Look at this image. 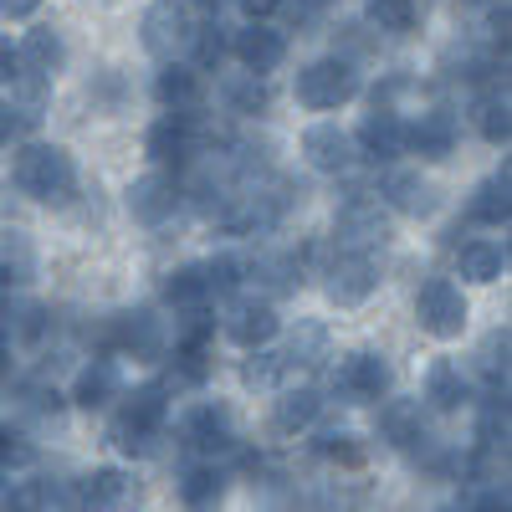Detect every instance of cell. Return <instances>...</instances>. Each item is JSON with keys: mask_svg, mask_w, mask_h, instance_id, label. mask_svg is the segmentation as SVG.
<instances>
[{"mask_svg": "<svg viewBox=\"0 0 512 512\" xmlns=\"http://www.w3.org/2000/svg\"><path fill=\"white\" fill-rule=\"evenodd\" d=\"M113 425H108V441L123 456H154V441L164 436V420H169V390L159 379H144L134 390H123L113 400Z\"/></svg>", "mask_w": 512, "mask_h": 512, "instance_id": "6da1fadb", "label": "cell"}, {"mask_svg": "<svg viewBox=\"0 0 512 512\" xmlns=\"http://www.w3.org/2000/svg\"><path fill=\"white\" fill-rule=\"evenodd\" d=\"M11 185L36 205H67L77 195V164H72V154L62 144L31 139L11 159Z\"/></svg>", "mask_w": 512, "mask_h": 512, "instance_id": "7a4b0ae2", "label": "cell"}, {"mask_svg": "<svg viewBox=\"0 0 512 512\" xmlns=\"http://www.w3.org/2000/svg\"><path fill=\"white\" fill-rule=\"evenodd\" d=\"M364 93V82H359V67L349 57H318L308 62L303 72H297V103H303L308 113H333V108H344Z\"/></svg>", "mask_w": 512, "mask_h": 512, "instance_id": "3957f363", "label": "cell"}, {"mask_svg": "<svg viewBox=\"0 0 512 512\" xmlns=\"http://www.w3.org/2000/svg\"><path fill=\"white\" fill-rule=\"evenodd\" d=\"M384 241H390V210H384V200L369 185H354L349 200L338 205V216H333V246H344V251H374Z\"/></svg>", "mask_w": 512, "mask_h": 512, "instance_id": "277c9868", "label": "cell"}, {"mask_svg": "<svg viewBox=\"0 0 512 512\" xmlns=\"http://www.w3.org/2000/svg\"><path fill=\"white\" fill-rule=\"evenodd\" d=\"M103 349H108V354H134V359H144V364H164V354H169L164 318H159L154 308L108 313V323H103Z\"/></svg>", "mask_w": 512, "mask_h": 512, "instance_id": "5b68a950", "label": "cell"}, {"mask_svg": "<svg viewBox=\"0 0 512 512\" xmlns=\"http://www.w3.org/2000/svg\"><path fill=\"white\" fill-rule=\"evenodd\" d=\"M323 292L333 308H359L379 292V262L374 251H344L333 246L328 262H323Z\"/></svg>", "mask_w": 512, "mask_h": 512, "instance_id": "8992f818", "label": "cell"}, {"mask_svg": "<svg viewBox=\"0 0 512 512\" xmlns=\"http://www.w3.org/2000/svg\"><path fill=\"white\" fill-rule=\"evenodd\" d=\"M466 318H472V308H466L461 282H451V277H425L420 282V292H415V323L431 338L451 344V338L466 333Z\"/></svg>", "mask_w": 512, "mask_h": 512, "instance_id": "52a82bcc", "label": "cell"}, {"mask_svg": "<svg viewBox=\"0 0 512 512\" xmlns=\"http://www.w3.org/2000/svg\"><path fill=\"white\" fill-rule=\"evenodd\" d=\"M390 384H395V369L384 354L374 349H359V354H344V364L333 369V390L344 395L349 405H374L390 395Z\"/></svg>", "mask_w": 512, "mask_h": 512, "instance_id": "ba28073f", "label": "cell"}, {"mask_svg": "<svg viewBox=\"0 0 512 512\" xmlns=\"http://www.w3.org/2000/svg\"><path fill=\"white\" fill-rule=\"evenodd\" d=\"M123 205H128V216H134L139 226H164V221H175V210L185 205V195H180V180L169 175V169H149V175H139L134 185L123 190Z\"/></svg>", "mask_w": 512, "mask_h": 512, "instance_id": "9c48e42d", "label": "cell"}, {"mask_svg": "<svg viewBox=\"0 0 512 512\" xmlns=\"http://www.w3.org/2000/svg\"><path fill=\"white\" fill-rule=\"evenodd\" d=\"M180 441L195 451V456H231L236 451V425H231V410L221 400H200L185 410L180 420Z\"/></svg>", "mask_w": 512, "mask_h": 512, "instance_id": "30bf717a", "label": "cell"}, {"mask_svg": "<svg viewBox=\"0 0 512 512\" xmlns=\"http://www.w3.org/2000/svg\"><path fill=\"white\" fill-rule=\"evenodd\" d=\"M139 41H144L149 57L175 62L185 52V41H190V6L185 0H154V6L144 11V21H139Z\"/></svg>", "mask_w": 512, "mask_h": 512, "instance_id": "8fae6325", "label": "cell"}, {"mask_svg": "<svg viewBox=\"0 0 512 512\" xmlns=\"http://www.w3.org/2000/svg\"><path fill=\"white\" fill-rule=\"evenodd\" d=\"M221 328L236 349H267L282 333V318H277V303H267V297H236L221 318Z\"/></svg>", "mask_w": 512, "mask_h": 512, "instance_id": "7c38bea8", "label": "cell"}, {"mask_svg": "<svg viewBox=\"0 0 512 512\" xmlns=\"http://www.w3.org/2000/svg\"><path fill=\"white\" fill-rule=\"evenodd\" d=\"M374 195L384 200V210H395L405 221H425L436 210V185L420 175V169H384Z\"/></svg>", "mask_w": 512, "mask_h": 512, "instance_id": "4fadbf2b", "label": "cell"}, {"mask_svg": "<svg viewBox=\"0 0 512 512\" xmlns=\"http://www.w3.org/2000/svg\"><path fill=\"white\" fill-rule=\"evenodd\" d=\"M128 497H134V482L118 466H98V472H82L77 482H67V512H118Z\"/></svg>", "mask_w": 512, "mask_h": 512, "instance_id": "5bb4252c", "label": "cell"}, {"mask_svg": "<svg viewBox=\"0 0 512 512\" xmlns=\"http://www.w3.org/2000/svg\"><path fill=\"white\" fill-rule=\"evenodd\" d=\"M231 57L246 67V72H277L287 62V36L272 26V21H246L241 31H231Z\"/></svg>", "mask_w": 512, "mask_h": 512, "instance_id": "9a60e30c", "label": "cell"}, {"mask_svg": "<svg viewBox=\"0 0 512 512\" xmlns=\"http://www.w3.org/2000/svg\"><path fill=\"white\" fill-rule=\"evenodd\" d=\"M246 282L262 287L267 303H282V297H297L308 282V262L297 251H272V256H256L246 262Z\"/></svg>", "mask_w": 512, "mask_h": 512, "instance_id": "2e32d148", "label": "cell"}, {"mask_svg": "<svg viewBox=\"0 0 512 512\" xmlns=\"http://www.w3.org/2000/svg\"><path fill=\"white\" fill-rule=\"evenodd\" d=\"M303 159L318 169V175H349L359 164V149H354V134H344L338 123H313L303 134Z\"/></svg>", "mask_w": 512, "mask_h": 512, "instance_id": "e0dca14e", "label": "cell"}, {"mask_svg": "<svg viewBox=\"0 0 512 512\" xmlns=\"http://www.w3.org/2000/svg\"><path fill=\"white\" fill-rule=\"evenodd\" d=\"M461 144V118L451 108H425L415 123H405V149L420 154V159H446L451 149Z\"/></svg>", "mask_w": 512, "mask_h": 512, "instance_id": "ac0fdd59", "label": "cell"}, {"mask_svg": "<svg viewBox=\"0 0 512 512\" xmlns=\"http://www.w3.org/2000/svg\"><path fill=\"white\" fill-rule=\"evenodd\" d=\"M354 149H359V159H369V164H395V159L405 154V118H400L395 108L364 113L359 134H354Z\"/></svg>", "mask_w": 512, "mask_h": 512, "instance_id": "d6986e66", "label": "cell"}, {"mask_svg": "<svg viewBox=\"0 0 512 512\" xmlns=\"http://www.w3.org/2000/svg\"><path fill=\"white\" fill-rule=\"evenodd\" d=\"M123 395V384H118V369H113V359L108 354H98V359H88L77 369V379H72V390H67V405H77V410H108L113 400Z\"/></svg>", "mask_w": 512, "mask_h": 512, "instance_id": "ffe728a7", "label": "cell"}, {"mask_svg": "<svg viewBox=\"0 0 512 512\" xmlns=\"http://www.w3.org/2000/svg\"><path fill=\"white\" fill-rule=\"evenodd\" d=\"M216 93H221V108L231 118H262L272 108V88H267V77L262 72H221L216 82Z\"/></svg>", "mask_w": 512, "mask_h": 512, "instance_id": "44dd1931", "label": "cell"}, {"mask_svg": "<svg viewBox=\"0 0 512 512\" xmlns=\"http://www.w3.org/2000/svg\"><path fill=\"white\" fill-rule=\"evenodd\" d=\"M379 410H374V431H379V441L384 446H395V451H405L420 431H425V405L420 400H374Z\"/></svg>", "mask_w": 512, "mask_h": 512, "instance_id": "7402d4cb", "label": "cell"}, {"mask_svg": "<svg viewBox=\"0 0 512 512\" xmlns=\"http://www.w3.org/2000/svg\"><path fill=\"white\" fill-rule=\"evenodd\" d=\"M512 216V169H492V175L466 195V221H477V226H507Z\"/></svg>", "mask_w": 512, "mask_h": 512, "instance_id": "603a6c76", "label": "cell"}, {"mask_svg": "<svg viewBox=\"0 0 512 512\" xmlns=\"http://www.w3.org/2000/svg\"><path fill=\"white\" fill-rule=\"evenodd\" d=\"M318 415H323V390L318 384H297V390H282L272 400V431L297 436V431H308V425H318Z\"/></svg>", "mask_w": 512, "mask_h": 512, "instance_id": "cb8c5ba5", "label": "cell"}, {"mask_svg": "<svg viewBox=\"0 0 512 512\" xmlns=\"http://www.w3.org/2000/svg\"><path fill=\"white\" fill-rule=\"evenodd\" d=\"M169 359V369H164V390L175 395V390H200V384L216 374V359H210V344H175L164 354Z\"/></svg>", "mask_w": 512, "mask_h": 512, "instance_id": "d4e9b609", "label": "cell"}, {"mask_svg": "<svg viewBox=\"0 0 512 512\" xmlns=\"http://www.w3.org/2000/svg\"><path fill=\"white\" fill-rule=\"evenodd\" d=\"M0 512H67V482L26 477V482L0 492Z\"/></svg>", "mask_w": 512, "mask_h": 512, "instance_id": "484cf974", "label": "cell"}, {"mask_svg": "<svg viewBox=\"0 0 512 512\" xmlns=\"http://www.w3.org/2000/svg\"><path fill=\"white\" fill-rule=\"evenodd\" d=\"M466 400H472V384H466L461 364L436 359L431 369H425V400H420V405H431L436 415H451V410H461Z\"/></svg>", "mask_w": 512, "mask_h": 512, "instance_id": "4316f807", "label": "cell"}, {"mask_svg": "<svg viewBox=\"0 0 512 512\" xmlns=\"http://www.w3.org/2000/svg\"><path fill=\"white\" fill-rule=\"evenodd\" d=\"M6 88H11V113H16V128H21V134H26V128H36L41 123V113H47V103H52V77H41V72H16L11 82H6Z\"/></svg>", "mask_w": 512, "mask_h": 512, "instance_id": "83f0119b", "label": "cell"}, {"mask_svg": "<svg viewBox=\"0 0 512 512\" xmlns=\"http://www.w3.org/2000/svg\"><path fill=\"white\" fill-rule=\"evenodd\" d=\"M185 52H190L195 72H221L226 57H231V26H221V16H205L200 26H190Z\"/></svg>", "mask_w": 512, "mask_h": 512, "instance_id": "f1b7e54d", "label": "cell"}, {"mask_svg": "<svg viewBox=\"0 0 512 512\" xmlns=\"http://www.w3.org/2000/svg\"><path fill=\"white\" fill-rule=\"evenodd\" d=\"M226 482H231L226 466L216 456H200V461H190L185 472H180V502L185 507H210V502H221Z\"/></svg>", "mask_w": 512, "mask_h": 512, "instance_id": "f546056e", "label": "cell"}, {"mask_svg": "<svg viewBox=\"0 0 512 512\" xmlns=\"http://www.w3.org/2000/svg\"><path fill=\"white\" fill-rule=\"evenodd\" d=\"M21 67L26 72H41V77H57L62 67H67V41H62V31H52V26H31L26 36H21Z\"/></svg>", "mask_w": 512, "mask_h": 512, "instance_id": "4dcf8cb0", "label": "cell"}, {"mask_svg": "<svg viewBox=\"0 0 512 512\" xmlns=\"http://www.w3.org/2000/svg\"><path fill=\"white\" fill-rule=\"evenodd\" d=\"M502 267H507V246H502V241L477 236V241H466V246L456 251V277H461V282L487 287V282L502 277Z\"/></svg>", "mask_w": 512, "mask_h": 512, "instance_id": "1f68e13d", "label": "cell"}, {"mask_svg": "<svg viewBox=\"0 0 512 512\" xmlns=\"http://www.w3.org/2000/svg\"><path fill=\"white\" fill-rule=\"evenodd\" d=\"M200 93H205V82L190 62H164L154 77V98L164 108H200Z\"/></svg>", "mask_w": 512, "mask_h": 512, "instance_id": "d6a6232c", "label": "cell"}, {"mask_svg": "<svg viewBox=\"0 0 512 512\" xmlns=\"http://www.w3.org/2000/svg\"><path fill=\"white\" fill-rule=\"evenodd\" d=\"M282 359H287V369H323L328 364V328L318 318H297Z\"/></svg>", "mask_w": 512, "mask_h": 512, "instance_id": "836d02e7", "label": "cell"}, {"mask_svg": "<svg viewBox=\"0 0 512 512\" xmlns=\"http://www.w3.org/2000/svg\"><path fill=\"white\" fill-rule=\"evenodd\" d=\"M159 297H164V308H175V313L210 303V287H205V267H200V262H190V267H175V272L164 277Z\"/></svg>", "mask_w": 512, "mask_h": 512, "instance_id": "e575fe53", "label": "cell"}, {"mask_svg": "<svg viewBox=\"0 0 512 512\" xmlns=\"http://www.w3.org/2000/svg\"><path fill=\"white\" fill-rule=\"evenodd\" d=\"M16 410H21L26 420H57V415L67 410V395L57 390L52 379L31 374V379H21V384H16Z\"/></svg>", "mask_w": 512, "mask_h": 512, "instance_id": "d590c367", "label": "cell"}, {"mask_svg": "<svg viewBox=\"0 0 512 512\" xmlns=\"http://www.w3.org/2000/svg\"><path fill=\"white\" fill-rule=\"evenodd\" d=\"M251 359L241 364V384H246V390H277V384L292 374L287 369V359H282V349H246Z\"/></svg>", "mask_w": 512, "mask_h": 512, "instance_id": "8d00e7d4", "label": "cell"}, {"mask_svg": "<svg viewBox=\"0 0 512 512\" xmlns=\"http://www.w3.org/2000/svg\"><path fill=\"white\" fill-rule=\"evenodd\" d=\"M369 26L384 36H410L420 26V0H369Z\"/></svg>", "mask_w": 512, "mask_h": 512, "instance_id": "74e56055", "label": "cell"}, {"mask_svg": "<svg viewBox=\"0 0 512 512\" xmlns=\"http://www.w3.org/2000/svg\"><path fill=\"white\" fill-rule=\"evenodd\" d=\"M507 349H512L507 328H492V333L482 338V349H477V374H482L487 390H507Z\"/></svg>", "mask_w": 512, "mask_h": 512, "instance_id": "f35d334b", "label": "cell"}, {"mask_svg": "<svg viewBox=\"0 0 512 512\" xmlns=\"http://www.w3.org/2000/svg\"><path fill=\"white\" fill-rule=\"evenodd\" d=\"M200 267H205L210 297H236L241 282H246V262H241L236 251H221V256H210V262H200Z\"/></svg>", "mask_w": 512, "mask_h": 512, "instance_id": "ab89813d", "label": "cell"}, {"mask_svg": "<svg viewBox=\"0 0 512 512\" xmlns=\"http://www.w3.org/2000/svg\"><path fill=\"white\" fill-rule=\"evenodd\" d=\"M477 134H482L492 149H502V144L512 139V113H507V98H502V93H487V98L477 103Z\"/></svg>", "mask_w": 512, "mask_h": 512, "instance_id": "60d3db41", "label": "cell"}, {"mask_svg": "<svg viewBox=\"0 0 512 512\" xmlns=\"http://www.w3.org/2000/svg\"><path fill=\"white\" fill-rule=\"evenodd\" d=\"M318 451H323L333 466H349V472H359V466L369 461V446H364L354 431H328V436L318 441Z\"/></svg>", "mask_w": 512, "mask_h": 512, "instance_id": "b9f144b4", "label": "cell"}, {"mask_svg": "<svg viewBox=\"0 0 512 512\" xmlns=\"http://www.w3.org/2000/svg\"><path fill=\"white\" fill-rule=\"evenodd\" d=\"M175 344H216V313H210V303L185 308L175 318Z\"/></svg>", "mask_w": 512, "mask_h": 512, "instance_id": "7bdbcfd3", "label": "cell"}, {"mask_svg": "<svg viewBox=\"0 0 512 512\" xmlns=\"http://www.w3.org/2000/svg\"><path fill=\"white\" fill-rule=\"evenodd\" d=\"M36 456V446L26 441L21 425H0V472H16V466H26Z\"/></svg>", "mask_w": 512, "mask_h": 512, "instance_id": "ee69618b", "label": "cell"}, {"mask_svg": "<svg viewBox=\"0 0 512 512\" xmlns=\"http://www.w3.org/2000/svg\"><path fill=\"white\" fill-rule=\"evenodd\" d=\"M21 72V52H16V41L11 36H0V88Z\"/></svg>", "mask_w": 512, "mask_h": 512, "instance_id": "f6af8a7d", "label": "cell"}, {"mask_svg": "<svg viewBox=\"0 0 512 512\" xmlns=\"http://www.w3.org/2000/svg\"><path fill=\"white\" fill-rule=\"evenodd\" d=\"M236 6L246 11V21H272L282 11V0H236Z\"/></svg>", "mask_w": 512, "mask_h": 512, "instance_id": "bcb514c9", "label": "cell"}, {"mask_svg": "<svg viewBox=\"0 0 512 512\" xmlns=\"http://www.w3.org/2000/svg\"><path fill=\"white\" fill-rule=\"evenodd\" d=\"M36 6H41V0H0V11H6L11 21H26V16H36Z\"/></svg>", "mask_w": 512, "mask_h": 512, "instance_id": "7dc6e473", "label": "cell"}, {"mask_svg": "<svg viewBox=\"0 0 512 512\" xmlns=\"http://www.w3.org/2000/svg\"><path fill=\"white\" fill-rule=\"evenodd\" d=\"M21 134V128H16V113H11V103L6 98H0V144H11Z\"/></svg>", "mask_w": 512, "mask_h": 512, "instance_id": "c3c4849f", "label": "cell"}, {"mask_svg": "<svg viewBox=\"0 0 512 512\" xmlns=\"http://www.w3.org/2000/svg\"><path fill=\"white\" fill-rule=\"evenodd\" d=\"M190 6H195L200 16H221V11L231 6V0H190Z\"/></svg>", "mask_w": 512, "mask_h": 512, "instance_id": "681fc988", "label": "cell"}, {"mask_svg": "<svg viewBox=\"0 0 512 512\" xmlns=\"http://www.w3.org/2000/svg\"><path fill=\"white\" fill-rule=\"evenodd\" d=\"M472 6H487V0H472Z\"/></svg>", "mask_w": 512, "mask_h": 512, "instance_id": "f907efd6", "label": "cell"}]
</instances>
